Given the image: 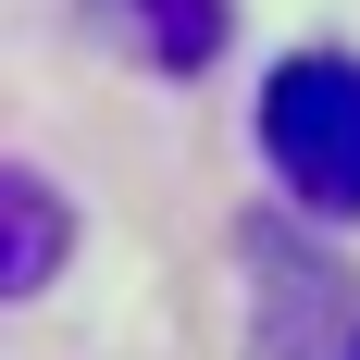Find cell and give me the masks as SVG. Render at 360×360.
<instances>
[{
    "instance_id": "1",
    "label": "cell",
    "mask_w": 360,
    "mask_h": 360,
    "mask_svg": "<svg viewBox=\"0 0 360 360\" xmlns=\"http://www.w3.org/2000/svg\"><path fill=\"white\" fill-rule=\"evenodd\" d=\"M261 162L298 212L360 224V50H286L261 87Z\"/></svg>"
},
{
    "instance_id": "2",
    "label": "cell",
    "mask_w": 360,
    "mask_h": 360,
    "mask_svg": "<svg viewBox=\"0 0 360 360\" xmlns=\"http://www.w3.org/2000/svg\"><path fill=\"white\" fill-rule=\"evenodd\" d=\"M63 261H75V199L25 162H0V298L63 286Z\"/></svg>"
},
{
    "instance_id": "3",
    "label": "cell",
    "mask_w": 360,
    "mask_h": 360,
    "mask_svg": "<svg viewBox=\"0 0 360 360\" xmlns=\"http://www.w3.org/2000/svg\"><path fill=\"white\" fill-rule=\"evenodd\" d=\"M87 25L112 50H137L149 75H199L224 50V25H236V0H87Z\"/></svg>"
}]
</instances>
